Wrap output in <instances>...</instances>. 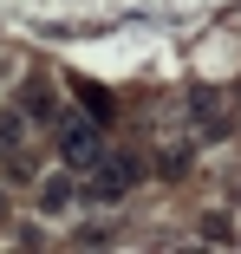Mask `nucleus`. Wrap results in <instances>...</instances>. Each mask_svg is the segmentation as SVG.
Instances as JSON below:
<instances>
[{
	"mask_svg": "<svg viewBox=\"0 0 241 254\" xmlns=\"http://www.w3.org/2000/svg\"><path fill=\"white\" fill-rule=\"evenodd\" d=\"M59 157H65V170H78V176H91V170H98L105 163V143L98 137H91V130H59Z\"/></svg>",
	"mask_w": 241,
	"mask_h": 254,
	"instance_id": "f257e3e1",
	"label": "nucleus"
},
{
	"mask_svg": "<svg viewBox=\"0 0 241 254\" xmlns=\"http://www.w3.org/2000/svg\"><path fill=\"white\" fill-rule=\"evenodd\" d=\"M130 183H137V163H130V157H105L98 170L85 176V195H124Z\"/></svg>",
	"mask_w": 241,
	"mask_h": 254,
	"instance_id": "f03ea898",
	"label": "nucleus"
},
{
	"mask_svg": "<svg viewBox=\"0 0 241 254\" xmlns=\"http://www.w3.org/2000/svg\"><path fill=\"white\" fill-rule=\"evenodd\" d=\"M72 176H78V170H72ZM72 176H46V183H39L46 215H65V209H72Z\"/></svg>",
	"mask_w": 241,
	"mask_h": 254,
	"instance_id": "7ed1b4c3",
	"label": "nucleus"
},
{
	"mask_svg": "<svg viewBox=\"0 0 241 254\" xmlns=\"http://www.w3.org/2000/svg\"><path fill=\"white\" fill-rule=\"evenodd\" d=\"M33 124H59V105H53V91L46 85H26V105H20Z\"/></svg>",
	"mask_w": 241,
	"mask_h": 254,
	"instance_id": "20e7f679",
	"label": "nucleus"
},
{
	"mask_svg": "<svg viewBox=\"0 0 241 254\" xmlns=\"http://www.w3.org/2000/svg\"><path fill=\"white\" fill-rule=\"evenodd\" d=\"M13 143H20V124H13V118H0V150H13Z\"/></svg>",
	"mask_w": 241,
	"mask_h": 254,
	"instance_id": "39448f33",
	"label": "nucleus"
},
{
	"mask_svg": "<svg viewBox=\"0 0 241 254\" xmlns=\"http://www.w3.org/2000/svg\"><path fill=\"white\" fill-rule=\"evenodd\" d=\"M0 222H7V189H0Z\"/></svg>",
	"mask_w": 241,
	"mask_h": 254,
	"instance_id": "423d86ee",
	"label": "nucleus"
}]
</instances>
